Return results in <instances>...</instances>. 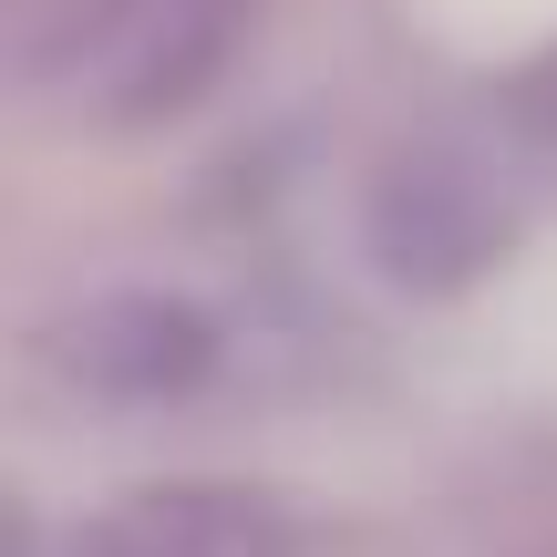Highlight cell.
Segmentation results:
<instances>
[{"label":"cell","instance_id":"1","mask_svg":"<svg viewBox=\"0 0 557 557\" xmlns=\"http://www.w3.org/2000/svg\"><path fill=\"white\" fill-rule=\"evenodd\" d=\"M248 0H0L11 73L103 124H156L218 83Z\"/></svg>","mask_w":557,"mask_h":557},{"label":"cell","instance_id":"2","mask_svg":"<svg viewBox=\"0 0 557 557\" xmlns=\"http://www.w3.org/2000/svg\"><path fill=\"white\" fill-rule=\"evenodd\" d=\"M506 186L485 156L465 145H413L372 197V248L393 259V278H465L506 248Z\"/></svg>","mask_w":557,"mask_h":557},{"label":"cell","instance_id":"3","mask_svg":"<svg viewBox=\"0 0 557 557\" xmlns=\"http://www.w3.org/2000/svg\"><path fill=\"white\" fill-rule=\"evenodd\" d=\"M73 557H299L289 506L259 485H135L73 537Z\"/></svg>","mask_w":557,"mask_h":557},{"label":"cell","instance_id":"4","mask_svg":"<svg viewBox=\"0 0 557 557\" xmlns=\"http://www.w3.org/2000/svg\"><path fill=\"white\" fill-rule=\"evenodd\" d=\"M52 351H62V372H73L83 393L176 403V393H197V382H207L218 331H207V310H186V299H165V289H124V299H94Z\"/></svg>","mask_w":557,"mask_h":557}]
</instances>
